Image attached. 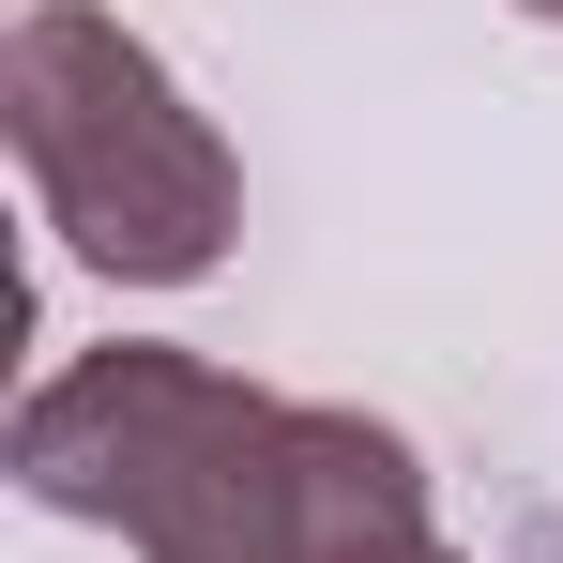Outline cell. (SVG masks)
Instances as JSON below:
<instances>
[{"instance_id":"obj_1","label":"cell","mask_w":563,"mask_h":563,"mask_svg":"<svg viewBox=\"0 0 563 563\" xmlns=\"http://www.w3.org/2000/svg\"><path fill=\"white\" fill-rule=\"evenodd\" d=\"M15 487L46 518L137 533V563H457L396 427L260 396L153 335L77 351L15 411Z\"/></svg>"},{"instance_id":"obj_2","label":"cell","mask_w":563,"mask_h":563,"mask_svg":"<svg viewBox=\"0 0 563 563\" xmlns=\"http://www.w3.org/2000/svg\"><path fill=\"white\" fill-rule=\"evenodd\" d=\"M0 137H15V168L46 198V229L122 289H184L229 260V229H244V168H229V137L184 107V77L92 15V0H31L15 15V46H0Z\"/></svg>"},{"instance_id":"obj_3","label":"cell","mask_w":563,"mask_h":563,"mask_svg":"<svg viewBox=\"0 0 563 563\" xmlns=\"http://www.w3.org/2000/svg\"><path fill=\"white\" fill-rule=\"evenodd\" d=\"M518 15H549V31H563V0H518Z\"/></svg>"}]
</instances>
